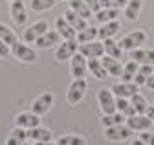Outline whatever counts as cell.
I'll use <instances>...</instances> for the list:
<instances>
[{"label":"cell","instance_id":"6da1fadb","mask_svg":"<svg viewBox=\"0 0 154 145\" xmlns=\"http://www.w3.org/2000/svg\"><path fill=\"white\" fill-rule=\"evenodd\" d=\"M86 90H88V81L86 79H73L66 90V101L68 105L75 106L77 103H81V99L85 97L86 94Z\"/></svg>","mask_w":154,"mask_h":145},{"label":"cell","instance_id":"7a4b0ae2","mask_svg":"<svg viewBox=\"0 0 154 145\" xmlns=\"http://www.w3.org/2000/svg\"><path fill=\"white\" fill-rule=\"evenodd\" d=\"M145 41H147V33H145V29H134V31L127 33L125 37L121 39L119 46H121L123 51H132V50H136V48L143 46Z\"/></svg>","mask_w":154,"mask_h":145},{"label":"cell","instance_id":"3957f363","mask_svg":"<svg viewBox=\"0 0 154 145\" xmlns=\"http://www.w3.org/2000/svg\"><path fill=\"white\" fill-rule=\"evenodd\" d=\"M11 53H13V57L15 59H18V61H22V63H26V64H31V63H35L37 61V51L31 48V46H28V42H15L13 46H11Z\"/></svg>","mask_w":154,"mask_h":145},{"label":"cell","instance_id":"277c9868","mask_svg":"<svg viewBox=\"0 0 154 145\" xmlns=\"http://www.w3.org/2000/svg\"><path fill=\"white\" fill-rule=\"evenodd\" d=\"M132 129L127 123H119V125H112V127H105V140L108 141H125L132 136Z\"/></svg>","mask_w":154,"mask_h":145},{"label":"cell","instance_id":"5b68a950","mask_svg":"<svg viewBox=\"0 0 154 145\" xmlns=\"http://www.w3.org/2000/svg\"><path fill=\"white\" fill-rule=\"evenodd\" d=\"M70 74L73 76V79H85L88 74V59L79 51L70 59Z\"/></svg>","mask_w":154,"mask_h":145},{"label":"cell","instance_id":"8992f818","mask_svg":"<svg viewBox=\"0 0 154 145\" xmlns=\"http://www.w3.org/2000/svg\"><path fill=\"white\" fill-rule=\"evenodd\" d=\"M77 50H79V44H77L75 39H68V41H63L59 46H57L55 50V59L59 61V63H64V61H70Z\"/></svg>","mask_w":154,"mask_h":145},{"label":"cell","instance_id":"52a82bcc","mask_svg":"<svg viewBox=\"0 0 154 145\" xmlns=\"http://www.w3.org/2000/svg\"><path fill=\"white\" fill-rule=\"evenodd\" d=\"M53 101H55V97H53L51 92L41 94L38 97L33 99V103H31V112H35L37 116H44V114H48V112L51 110V106H53Z\"/></svg>","mask_w":154,"mask_h":145},{"label":"cell","instance_id":"ba28073f","mask_svg":"<svg viewBox=\"0 0 154 145\" xmlns=\"http://www.w3.org/2000/svg\"><path fill=\"white\" fill-rule=\"evenodd\" d=\"M85 55L86 59H101L105 55V46H103V41H92V42H85V44H79V50H77Z\"/></svg>","mask_w":154,"mask_h":145},{"label":"cell","instance_id":"9c48e42d","mask_svg":"<svg viewBox=\"0 0 154 145\" xmlns=\"http://www.w3.org/2000/svg\"><path fill=\"white\" fill-rule=\"evenodd\" d=\"M48 29H50V28H48V22H44V20L33 22L31 26H28V28L22 31V41L28 42V44H33V42L41 37V35H44Z\"/></svg>","mask_w":154,"mask_h":145},{"label":"cell","instance_id":"30bf717a","mask_svg":"<svg viewBox=\"0 0 154 145\" xmlns=\"http://www.w3.org/2000/svg\"><path fill=\"white\" fill-rule=\"evenodd\" d=\"M9 17L15 26H24L26 20H28V9H26V4L22 0H13L11 6H9Z\"/></svg>","mask_w":154,"mask_h":145},{"label":"cell","instance_id":"8fae6325","mask_svg":"<svg viewBox=\"0 0 154 145\" xmlns=\"http://www.w3.org/2000/svg\"><path fill=\"white\" fill-rule=\"evenodd\" d=\"M97 105L101 108L103 114H112L116 112V96L112 94V90L108 88H101L97 92Z\"/></svg>","mask_w":154,"mask_h":145},{"label":"cell","instance_id":"7c38bea8","mask_svg":"<svg viewBox=\"0 0 154 145\" xmlns=\"http://www.w3.org/2000/svg\"><path fill=\"white\" fill-rule=\"evenodd\" d=\"M125 121H127V125L132 129V132H143V131H149L150 127L154 125L147 114H134V116L127 118Z\"/></svg>","mask_w":154,"mask_h":145},{"label":"cell","instance_id":"4fadbf2b","mask_svg":"<svg viewBox=\"0 0 154 145\" xmlns=\"http://www.w3.org/2000/svg\"><path fill=\"white\" fill-rule=\"evenodd\" d=\"M112 94L116 96V97H125V99H130L134 94H138L140 92V88H138V85L136 83H123V81H119V83H116L112 88Z\"/></svg>","mask_w":154,"mask_h":145},{"label":"cell","instance_id":"5bb4252c","mask_svg":"<svg viewBox=\"0 0 154 145\" xmlns=\"http://www.w3.org/2000/svg\"><path fill=\"white\" fill-rule=\"evenodd\" d=\"M63 42V37L59 33H57L55 29L53 31H46L44 35H41L37 41H35V46L37 48H41V50H48V48H53V46H59Z\"/></svg>","mask_w":154,"mask_h":145},{"label":"cell","instance_id":"9a60e30c","mask_svg":"<svg viewBox=\"0 0 154 145\" xmlns=\"http://www.w3.org/2000/svg\"><path fill=\"white\" fill-rule=\"evenodd\" d=\"M121 31V20H110V22H105L97 28V39L99 41H105V39H114L116 35Z\"/></svg>","mask_w":154,"mask_h":145},{"label":"cell","instance_id":"2e32d148","mask_svg":"<svg viewBox=\"0 0 154 145\" xmlns=\"http://www.w3.org/2000/svg\"><path fill=\"white\" fill-rule=\"evenodd\" d=\"M41 125V116L35 112H20L15 116V127H22V129H33V127Z\"/></svg>","mask_w":154,"mask_h":145},{"label":"cell","instance_id":"e0dca14e","mask_svg":"<svg viewBox=\"0 0 154 145\" xmlns=\"http://www.w3.org/2000/svg\"><path fill=\"white\" fill-rule=\"evenodd\" d=\"M130 59L138 64H152L154 66V50L152 48H136L130 51Z\"/></svg>","mask_w":154,"mask_h":145},{"label":"cell","instance_id":"ac0fdd59","mask_svg":"<svg viewBox=\"0 0 154 145\" xmlns=\"http://www.w3.org/2000/svg\"><path fill=\"white\" fill-rule=\"evenodd\" d=\"M51 138H53V132L50 129H46V127L37 125L33 129H28V141H31V143H35V141H50Z\"/></svg>","mask_w":154,"mask_h":145},{"label":"cell","instance_id":"d6986e66","mask_svg":"<svg viewBox=\"0 0 154 145\" xmlns=\"http://www.w3.org/2000/svg\"><path fill=\"white\" fill-rule=\"evenodd\" d=\"M55 31L63 37V41H68V39H75L77 37V31L66 22L64 17H57V19H55Z\"/></svg>","mask_w":154,"mask_h":145},{"label":"cell","instance_id":"ffe728a7","mask_svg":"<svg viewBox=\"0 0 154 145\" xmlns=\"http://www.w3.org/2000/svg\"><path fill=\"white\" fill-rule=\"evenodd\" d=\"M101 63L105 66V70L108 72V77H119L121 76V70H123V64L119 59H114L110 55H103L101 57Z\"/></svg>","mask_w":154,"mask_h":145},{"label":"cell","instance_id":"44dd1931","mask_svg":"<svg viewBox=\"0 0 154 145\" xmlns=\"http://www.w3.org/2000/svg\"><path fill=\"white\" fill-rule=\"evenodd\" d=\"M63 17H64L66 22H68L75 31H81V29H85V28L88 26V20H86V19H83L81 15H77V13H75L73 9H70V8L64 11V15H63Z\"/></svg>","mask_w":154,"mask_h":145},{"label":"cell","instance_id":"7402d4cb","mask_svg":"<svg viewBox=\"0 0 154 145\" xmlns=\"http://www.w3.org/2000/svg\"><path fill=\"white\" fill-rule=\"evenodd\" d=\"M141 8H143V2L141 0H128L123 8V17L127 20H136L140 13H141Z\"/></svg>","mask_w":154,"mask_h":145},{"label":"cell","instance_id":"603a6c76","mask_svg":"<svg viewBox=\"0 0 154 145\" xmlns=\"http://www.w3.org/2000/svg\"><path fill=\"white\" fill-rule=\"evenodd\" d=\"M95 20L99 24H105V22H110V20H118L121 17V9H112V8H101L97 13L94 15Z\"/></svg>","mask_w":154,"mask_h":145},{"label":"cell","instance_id":"cb8c5ba5","mask_svg":"<svg viewBox=\"0 0 154 145\" xmlns=\"http://www.w3.org/2000/svg\"><path fill=\"white\" fill-rule=\"evenodd\" d=\"M88 72L94 76V79H97V81H103L108 77V72L105 70L101 59H88Z\"/></svg>","mask_w":154,"mask_h":145},{"label":"cell","instance_id":"d4e9b609","mask_svg":"<svg viewBox=\"0 0 154 145\" xmlns=\"http://www.w3.org/2000/svg\"><path fill=\"white\" fill-rule=\"evenodd\" d=\"M138 63L136 61H128V63H125L123 64V70H121V76H119V79L123 81V83H132L134 81V76H136V72H138Z\"/></svg>","mask_w":154,"mask_h":145},{"label":"cell","instance_id":"484cf974","mask_svg":"<svg viewBox=\"0 0 154 145\" xmlns=\"http://www.w3.org/2000/svg\"><path fill=\"white\" fill-rule=\"evenodd\" d=\"M152 72H154V66H152V64H140V66H138V72H136V76H134V83H136L138 86L145 85L147 79L150 77Z\"/></svg>","mask_w":154,"mask_h":145},{"label":"cell","instance_id":"4316f807","mask_svg":"<svg viewBox=\"0 0 154 145\" xmlns=\"http://www.w3.org/2000/svg\"><path fill=\"white\" fill-rule=\"evenodd\" d=\"M97 39V28H94V26H86L85 29L81 31H77V37L75 41L79 42V44H85V42H92Z\"/></svg>","mask_w":154,"mask_h":145},{"label":"cell","instance_id":"83f0119b","mask_svg":"<svg viewBox=\"0 0 154 145\" xmlns=\"http://www.w3.org/2000/svg\"><path fill=\"white\" fill-rule=\"evenodd\" d=\"M116 110L121 112L125 118H130L136 114V108L132 106L130 99H125V97H116Z\"/></svg>","mask_w":154,"mask_h":145},{"label":"cell","instance_id":"f1b7e54d","mask_svg":"<svg viewBox=\"0 0 154 145\" xmlns=\"http://www.w3.org/2000/svg\"><path fill=\"white\" fill-rule=\"evenodd\" d=\"M70 9H73L77 15H81L83 17V19H92V11H90V8L86 6V2H85V0H70V6H68Z\"/></svg>","mask_w":154,"mask_h":145},{"label":"cell","instance_id":"f546056e","mask_svg":"<svg viewBox=\"0 0 154 145\" xmlns=\"http://www.w3.org/2000/svg\"><path fill=\"white\" fill-rule=\"evenodd\" d=\"M103 46H105V53H106V55H110L114 59H121L123 50H121L119 42H116L114 39H105L103 41Z\"/></svg>","mask_w":154,"mask_h":145},{"label":"cell","instance_id":"4dcf8cb0","mask_svg":"<svg viewBox=\"0 0 154 145\" xmlns=\"http://www.w3.org/2000/svg\"><path fill=\"white\" fill-rule=\"evenodd\" d=\"M125 116L121 114V112H112V114H103L101 116V119H99V123L103 125V127H112V125H119V123H125Z\"/></svg>","mask_w":154,"mask_h":145},{"label":"cell","instance_id":"1f68e13d","mask_svg":"<svg viewBox=\"0 0 154 145\" xmlns=\"http://www.w3.org/2000/svg\"><path fill=\"white\" fill-rule=\"evenodd\" d=\"M0 39H2L9 48L15 44V42H18V37H17V33L9 28V26H4V24H0Z\"/></svg>","mask_w":154,"mask_h":145},{"label":"cell","instance_id":"d6a6232c","mask_svg":"<svg viewBox=\"0 0 154 145\" xmlns=\"http://www.w3.org/2000/svg\"><path fill=\"white\" fill-rule=\"evenodd\" d=\"M130 103H132V106L136 108V114H145L147 112V108H149V101L138 92V94H134L132 97H130Z\"/></svg>","mask_w":154,"mask_h":145},{"label":"cell","instance_id":"836d02e7","mask_svg":"<svg viewBox=\"0 0 154 145\" xmlns=\"http://www.w3.org/2000/svg\"><path fill=\"white\" fill-rule=\"evenodd\" d=\"M57 145H86V140L77 134H66L57 140Z\"/></svg>","mask_w":154,"mask_h":145},{"label":"cell","instance_id":"e575fe53","mask_svg":"<svg viewBox=\"0 0 154 145\" xmlns=\"http://www.w3.org/2000/svg\"><path fill=\"white\" fill-rule=\"evenodd\" d=\"M55 4H57V0H31V2H29L31 9H33V11H38V13L51 9Z\"/></svg>","mask_w":154,"mask_h":145},{"label":"cell","instance_id":"d590c367","mask_svg":"<svg viewBox=\"0 0 154 145\" xmlns=\"http://www.w3.org/2000/svg\"><path fill=\"white\" fill-rule=\"evenodd\" d=\"M9 136H13V138H17L20 143H24V141H28V129H22V127H15V129L9 132Z\"/></svg>","mask_w":154,"mask_h":145},{"label":"cell","instance_id":"8d00e7d4","mask_svg":"<svg viewBox=\"0 0 154 145\" xmlns=\"http://www.w3.org/2000/svg\"><path fill=\"white\" fill-rule=\"evenodd\" d=\"M128 0H101V8H112V9H121Z\"/></svg>","mask_w":154,"mask_h":145},{"label":"cell","instance_id":"74e56055","mask_svg":"<svg viewBox=\"0 0 154 145\" xmlns=\"http://www.w3.org/2000/svg\"><path fill=\"white\" fill-rule=\"evenodd\" d=\"M140 140H143L147 145H154V134H152L150 131H143V132H140Z\"/></svg>","mask_w":154,"mask_h":145},{"label":"cell","instance_id":"f35d334b","mask_svg":"<svg viewBox=\"0 0 154 145\" xmlns=\"http://www.w3.org/2000/svg\"><path fill=\"white\" fill-rule=\"evenodd\" d=\"M85 2H86V6L90 8V11H92L94 15L101 9V0H85Z\"/></svg>","mask_w":154,"mask_h":145},{"label":"cell","instance_id":"ab89813d","mask_svg":"<svg viewBox=\"0 0 154 145\" xmlns=\"http://www.w3.org/2000/svg\"><path fill=\"white\" fill-rule=\"evenodd\" d=\"M9 53H11V48H9L2 39H0V57H8Z\"/></svg>","mask_w":154,"mask_h":145},{"label":"cell","instance_id":"60d3db41","mask_svg":"<svg viewBox=\"0 0 154 145\" xmlns=\"http://www.w3.org/2000/svg\"><path fill=\"white\" fill-rule=\"evenodd\" d=\"M6 145H22V143L18 141L17 138H13V136H8V140H6Z\"/></svg>","mask_w":154,"mask_h":145},{"label":"cell","instance_id":"b9f144b4","mask_svg":"<svg viewBox=\"0 0 154 145\" xmlns=\"http://www.w3.org/2000/svg\"><path fill=\"white\" fill-rule=\"evenodd\" d=\"M149 118H150V121L154 123V105H149V108H147V112H145Z\"/></svg>","mask_w":154,"mask_h":145},{"label":"cell","instance_id":"7bdbcfd3","mask_svg":"<svg viewBox=\"0 0 154 145\" xmlns=\"http://www.w3.org/2000/svg\"><path fill=\"white\" fill-rule=\"evenodd\" d=\"M145 85H147V86H149L150 90H154V72H152V74H150V77L147 79V83H145Z\"/></svg>","mask_w":154,"mask_h":145},{"label":"cell","instance_id":"ee69618b","mask_svg":"<svg viewBox=\"0 0 154 145\" xmlns=\"http://www.w3.org/2000/svg\"><path fill=\"white\" fill-rule=\"evenodd\" d=\"M130 145H147V143H145L143 140H140V138H136V140H132V141H130Z\"/></svg>","mask_w":154,"mask_h":145},{"label":"cell","instance_id":"f6af8a7d","mask_svg":"<svg viewBox=\"0 0 154 145\" xmlns=\"http://www.w3.org/2000/svg\"><path fill=\"white\" fill-rule=\"evenodd\" d=\"M33 145H57V141H55V143H53L51 140H50V141H35Z\"/></svg>","mask_w":154,"mask_h":145},{"label":"cell","instance_id":"bcb514c9","mask_svg":"<svg viewBox=\"0 0 154 145\" xmlns=\"http://www.w3.org/2000/svg\"><path fill=\"white\" fill-rule=\"evenodd\" d=\"M22 145H33V143H31V141H24Z\"/></svg>","mask_w":154,"mask_h":145},{"label":"cell","instance_id":"7dc6e473","mask_svg":"<svg viewBox=\"0 0 154 145\" xmlns=\"http://www.w3.org/2000/svg\"><path fill=\"white\" fill-rule=\"evenodd\" d=\"M8 2H13V0H8Z\"/></svg>","mask_w":154,"mask_h":145},{"label":"cell","instance_id":"c3c4849f","mask_svg":"<svg viewBox=\"0 0 154 145\" xmlns=\"http://www.w3.org/2000/svg\"><path fill=\"white\" fill-rule=\"evenodd\" d=\"M68 2H70V0H68Z\"/></svg>","mask_w":154,"mask_h":145}]
</instances>
